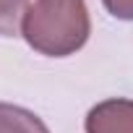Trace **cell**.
<instances>
[{
  "mask_svg": "<svg viewBox=\"0 0 133 133\" xmlns=\"http://www.w3.org/2000/svg\"><path fill=\"white\" fill-rule=\"evenodd\" d=\"M0 133H50V130L34 112L0 102Z\"/></svg>",
  "mask_w": 133,
  "mask_h": 133,
  "instance_id": "3957f363",
  "label": "cell"
},
{
  "mask_svg": "<svg viewBox=\"0 0 133 133\" xmlns=\"http://www.w3.org/2000/svg\"><path fill=\"white\" fill-rule=\"evenodd\" d=\"M104 8L120 18V21H133V0H102Z\"/></svg>",
  "mask_w": 133,
  "mask_h": 133,
  "instance_id": "5b68a950",
  "label": "cell"
},
{
  "mask_svg": "<svg viewBox=\"0 0 133 133\" xmlns=\"http://www.w3.org/2000/svg\"><path fill=\"white\" fill-rule=\"evenodd\" d=\"M89 31L91 24L84 0H34L21 24L29 47L47 57L73 55L86 44Z\"/></svg>",
  "mask_w": 133,
  "mask_h": 133,
  "instance_id": "6da1fadb",
  "label": "cell"
},
{
  "mask_svg": "<svg viewBox=\"0 0 133 133\" xmlns=\"http://www.w3.org/2000/svg\"><path fill=\"white\" fill-rule=\"evenodd\" d=\"M26 11H29V0H0V37L18 34Z\"/></svg>",
  "mask_w": 133,
  "mask_h": 133,
  "instance_id": "277c9868",
  "label": "cell"
},
{
  "mask_svg": "<svg viewBox=\"0 0 133 133\" xmlns=\"http://www.w3.org/2000/svg\"><path fill=\"white\" fill-rule=\"evenodd\" d=\"M86 133H133V99H107L91 107Z\"/></svg>",
  "mask_w": 133,
  "mask_h": 133,
  "instance_id": "7a4b0ae2",
  "label": "cell"
}]
</instances>
